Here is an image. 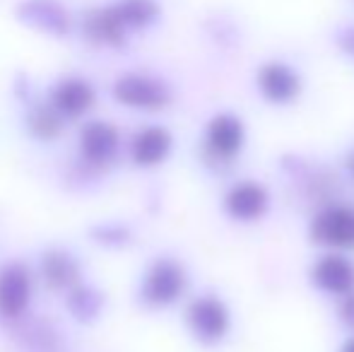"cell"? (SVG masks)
Returning a JSON list of instances; mask_svg holds the SVG:
<instances>
[{
  "label": "cell",
  "instance_id": "6da1fadb",
  "mask_svg": "<svg viewBox=\"0 0 354 352\" xmlns=\"http://www.w3.org/2000/svg\"><path fill=\"white\" fill-rule=\"evenodd\" d=\"M308 241L323 251H354V205L328 203L308 222Z\"/></svg>",
  "mask_w": 354,
  "mask_h": 352
},
{
  "label": "cell",
  "instance_id": "7a4b0ae2",
  "mask_svg": "<svg viewBox=\"0 0 354 352\" xmlns=\"http://www.w3.org/2000/svg\"><path fill=\"white\" fill-rule=\"evenodd\" d=\"M256 92L270 106H292L304 94V77L284 58H268L256 68Z\"/></svg>",
  "mask_w": 354,
  "mask_h": 352
},
{
  "label": "cell",
  "instance_id": "3957f363",
  "mask_svg": "<svg viewBox=\"0 0 354 352\" xmlns=\"http://www.w3.org/2000/svg\"><path fill=\"white\" fill-rule=\"evenodd\" d=\"M186 326L203 345H219L232 333V311L217 295H201L186 306Z\"/></svg>",
  "mask_w": 354,
  "mask_h": 352
},
{
  "label": "cell",
  "instance_id": "277c9868",
  "mask_svg": "<svg viewBox=\"0 0 354 352\" xmlns=\"http://www.w3.org/2000/svg\"><path fill=\"white\" fill-rule=\"evenodd\" d=\"M203 147L210 162L232 165L246 147V123L239 113L219 111L205 123Z\"/></svg>",
  "mask_w": 354,
  "mask_h": 352
},
{
  "label": "cell",
  "instance_id": "5b68a950",
  "mask_svg": "<svg viewBox=\"0 0 354 352\" xmlns=\"http://www.w3.org/2000/svg\"><path fill=\"white\" fill-rule=\"evenodd\" d=\"M270 191L256 178H241L232 183L222 196V210L239 225L261 222L270 212Z\"/></svg>",
  "mask_w": 354,
  "mask_h": 352
},
{
  "label": "cell",
  "instance_id": "8992f818",
  "mask_svg": "<svg viewBox=\"0 0 354 352\" xmlns=\"http://www.w3.org/2000/svg\"><path fill=\"white\" fill-rule=\"evenodd\" d=\"M308 282L326 297H340L354 292V261L342 251H323L308 268Z\"/></svg>",
  "mask_w": 354,
  "mask_h": 352
},
{
  "label": "cell",
  "instance_id": "52a82bcc",
  "mask_svg": "<svg viewBox=\"0 0 354 352\" xmlns=\"http://www.w3.org/2000/svg\"><path fill=\"white\" fill-rule=\"evenodd\" d=\"M186 282L188 277L181 263H176L171 259H159L149 266L147 275H145L142 297L152 306H169L176 299H181Z\"/></svg>",
  "mask_w": 354,
  "mask_h": 352
},
{
  "label": "cell",
  "instance_id": "ba28073f",
  "mask_svg": "<svg viewBox=\"0 0 354 352\" xmlns=\"http://www.w3.org/2000/svg\"><path fill=\"white\" fill-rule=\"evenodd\" d=\"M113 97L126 106L142 109V111H159L169 104L171 92L157 77L142 75V73H128L116 80Z\"/></svg>",
  "mask_w": 354,
  "mask_h": 352
},
{
  "label": "cell",
  "instance_id": "9c48e42d",
  "mask_svg": "<svg viewBox=\"0 0 354 352\" xmlns=\"http://www.w3.org/2000/svg\"><path fill=\"white\" fill-rule=\"evenodd\" d=\"M17 19L39 32L63 37L73 29V15L61 0H22L15 8Z\"/></svg>",
  "mask_w": 354,
  "mask_h": 352
},
{
  "label": "cell",
  "instance_id": "30bf717a",
  "mask_svg": "<svg viewBox=\"0 0 354 352\" xmlns=\"http://www.w3.org/2000/svg\"><path fill=\"white\" fill-rule=\"evenodd\" d=\"M82 32L89 41L106 44V46H118V44L126 41V37L131 34L126 24H123L121 15H118L113 3L87 10L82 17Z\"/></svg>",
  "mask_w": 354,
  "mask_h": 352
},
{
  "label": "cell",
  "instance_id": "8fae6325",
  "mask_svg": "<svg viewBox=\"0 0 354 352\" xmlns=\"http://www.w3.org/2000/svg\"><path fill=\"white\" fill-rule=\"evenodd\" d=\"M171 133L162 126H147L142 128L140 133L133 140V160L138 162L140 167H154L162 165L164 160L171 152Z\"/></svg>",
  "mask_w": 354,
  "mask_h": 352
},
{
  "label": "cell",
  "instance_id": "7c38bea8",
  "mask_svg": "<svg viewBox=\"0 0 354 352\" xmlns=\"http://www.w3.org/2000/svg\"><path fill=\"white\" fill-rule=\"evenodd\" d=\"M29 302V275L24 268L10 266L0 272V314L19 316Z\"/></svg>",
  "mask_w": 354,
  "mask_h": 352
},
{
  "label": "cell",
  "instance_id": "4fadbf2b",
  "mask_svg": "<svg viewBox=\"0 0 354 352\" xmlns=\"http://www.w3.org/2000/svg\"><path fill=\"white\" fill-rule=\"evenodd\" d=\"M51 99L58 111L68 113V116H80V113H84L92 106L94 89L84 80H80V77H68V80L58 82Z\"/></svg>",
  "mask_w": 354,
  "mask_h": 352
},
{
  "label": "cell",
  "instance_id": "5bb4252c",
  "mask_svg": "<svg viewBox=\"0 0 354 352\" xmlns=\"http://www.w3.org/2000/svg\"><path fill=\"white\" fill-rule=\"evenodd\" d=\"M113 5H116L128 32H140V29L152 27L162 15L157 0H116Z\"/></svg>",
  "mask_w": 354,
  "mask_h": 352
},
{
  "label": "cell",
  "instance_id": "9a60e30c",
  "mask_svg": "<svg viewBox=\"0 0 354 352\" xmlns=\"http://www.w3.org/2000/svg\"><path fill=\"white\" fill-rule=\"evenodd\" d=\"M116 142H118L116 128L109 126V123H92L82 133V147L89 160H97V162L109 160L113 155V150H116Z\"/></svg>",
  "mask_w": 354,
  "mask_h": 352
},
{
  "label": "cell",
  "instance_id": "2e32d148",
  "mask_svg": "<svg viewBox=\"0 0 354 352\" xmlns=\"http://www.w3.org/2000/svg\"><path fill=\"white\" fill-rule=\"evenodd\" d=\"M333 41H335V48L347 58V61L354 63V22H345L335 29L333 34Z\"/></svg>",
  "mask_w": 354,
  "mask_h": 352
},
{
  "label": "cell",
  "instance_id": "e0dca14e",
  "mask_svg": "<svg viewBox=\"0 0 354 352\" xmlns=\"http://www.w3.org/2000/svg\"><path fill=\"white\" fill-rule=\"evenodd\" d=\"M337 321H340L350 333H354V292L337 299Z\"/></svg>",
  "mask_w": 354,
  "mask_h": 352
},
{
  "label": "cell",
  "instance_id": "ac0fdd59",
  "mask_svg": "<svg viewBox=\"0 0 354 352\" xmlns=\"http://www.w3.org/2000/svg\"><path fill=\"white\" fill-rule=\"evenodd\" d=\"M335 352H354V333L347 335L345 340H342L340 345H337V350Z\"/></svg>",
  "mask_w": 354,
  "mask_h": 352
},
{
  "label": "cell",
  "instance_id": "d6986e66",
  "mask_svg": "<svg viewBox=\"0 0 354 352\" xmlns=\"http://www.w3.org/2000/svg\"><path fill=\"white\" fill-rule=\"evenodd\" d=\"M345 169H347V174H350V178L354 181V150L345 157Z\"/></svg>",
  "mask_w": 354,
  "mask_h": 352
}]
</instances>
